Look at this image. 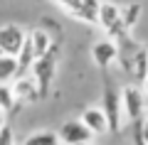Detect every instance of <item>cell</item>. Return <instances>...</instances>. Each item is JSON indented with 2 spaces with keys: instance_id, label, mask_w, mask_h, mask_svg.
I'll return each instance as SVG.
<instances>
[{
  "instance_id": "obj_1",
  "label": "cell",
  "mask_w": 148,
  "mask_h": 145,
  "mask_svg": "<svg viewBox=\"0 0 148 145\" xmlns=\"http://www.w3.org/2000/svg\"><path fill=\"white\" fill-rule=\"evenodd\" d=\"M121 108H123V118H126L128 125L146 116V91H143V86L128 84V86L121 88Z\"/></svg>"
},
{
  "instance_id": "obj_2",
  "label": "cell",
  "mask_w": 148,
  "mask_h": 145,
  "mask_svg": "<svg viewBox=\"0 0 148 145\" xmlns=\"http://www.w3.org/2000/svg\"><path fill=\"white\" fill-rule=\"evenodd\" d=\"M96 25L111 37H126V27H123V17H121V7L114 5V3H99V10H96Z\"/></svg>"
},
{
  "instance_id": "obj_3",
  "label": "cell",
  "mask_w": 148,
  "mask_h": 145,
  "mask_svg": "<svg viewBox=\"0 0 148 145\" xmlns=\"http://www.w3.org/2000/svg\"><path fill=\"white\" fill-rule=\"evenodd\" d=\"M54 71H57V59H54L52 52L42 54V57H35L30 67V74L35 79L37 88H40V96H47L49 86H52V79H54Z\"/></svg>"
},
{
  "instance_id": "obj_4",
  "label": "cell",
  "mask_w": 148,
  "mask_h": 145,
  "mask_svg": "<svg viewBox=\"0 0 148 145\" xmlns=\"http://www.w3.org/2000/svg\"><path fill=\"white\" fill-rule=\"evenodd\" d=\"M104 113H106V120H109V130L111 133H121L123 125H126V118H123V108H121V93L106 88L104 93Z\"/></svg>"
},
{
  "instance_id": "obj_5",
  "label": "cell",
  "mask_w": 148,
  "mask_h": 145,
  "mask_svg": "<svg viewBox=\"0 0 148 145\" xmlns=\"http://www.w3.org/2000/svg\"><path fill=\"white\" fill-rule=\"evenodd\" d=\"M54 3H59V5H62L67 12H72L74 17L96 25V10H99L101 0H54Z\"/></svg>"
},
{
  "instance_id": "obj_6",
  "label": "cell",
  "mask_w": 148,
  "mask_h": 145,
  "mask_svg": "<svg viewBox=\"0 0 148 145\" xmlns=\"http://www.w3.org/2000/svg\"><path fill=\"white\" fill-rule=\"evenodd\" d=\"M27 32L17 25H3L0 27V52L3 54H17Z\"/></svg>"
},
{
  "instance_id": "obj_7",
  "label": "cell",
  "mask_w": 148,
  "mask_h": 145,
  "mask_svg": "<svg viewBox=\"0 0 148 145\" xmlns=\"http://www.w3.org/2000/svg\"><path fill=\"white\" fill-rule=\"evenodd\" d=\"M57 133H59V140H62V143H91V138H94L91 130L82 123V118L64 120Z\"/></svg>"
},
{
  "instance_id": "obj_8",
  "label": "cell",
  "mask_w": 148,
  "mask_h": 145,
  "mask_svg": "<svg viewBox=\"0 0 148 145\" xmlns=\"http://www.w3.org/2000/svg\"><path fill=\"white\" fill-rule=\"evenodd\" d=\"M12 93H15L17 103H30V101L40 99V88H37L32 74H20L12 79Z\"/></svg>"
},
{
  "instance_id": "obj_9",
  "label": "cell",
  "mask_w": 148,
  "mask_h": 145,
  "mask_svg": "<svg viewBox=\"0 0 148 145\" xmlns=\"http://www.w3.org/2000/svg\"><path fill=\"white\" fill-rule=\"evenodd\" d=\"M91 59H94L96 67L106 69L119 59V42L114 39H99L94 47H91Z\"/></svg>"
},
{
  "instance_id": "obj_10",
  "label": "cell",
  "mask_w": 148,
  "mask_h": 145,
  "mask_svg": "<svg viewBox=\"0 0 148 145\" xmlns=\"http://www.w3.org/2000/svg\"><path fill=\"white\" fill-rule=\"evenodd\" d=\"M82 123L91 130V135H106L109 133V120H106L104 108H96V106H89L82 113Z\"/></svg>"
},
{
  "instance_id": "obj_11",
  "label": "cell",
  "mask_w": 148,
  "mask_h": 145,
  "mask_svg": "<svg viewBox=\"0 0 148 145\" xmlns=\"http://www.w3.org/2000/svg\"><path fill=\"white\" fill-rule=\"evenodd\" d=\"M126 57V54H123ZM126 69H131L133 81L141 86L148 76V49H136L131 57H126Z\"/></svg>"
},
{
  "instance_id": "obj_12",
  "label": "cell",
  "mask_w": 148,
  "mask_h": 145,
  "mask_svg": "<svg viewBox=\"0 0 148 145\" xmlns=\"http://www.w3.org/2000/svg\"><path fill=\"white\" fill-rule=\"evenodd\" d=\"M15 59H17V76H20V74H30V67H32V62H35V49H32L30 37H25L20 52L15 54Z\"/></svg>"
},
{
  "instance_id": "obj_13",
  "label": "cell",
  "mask_w": 148,
  "mask_h": 145,
  "mask_svg": "<svg viewBox=\"0 0 148 145\" xmlns=\"http://www.w3.org/2000/svg\"><path fill=\"white\" fill-rule=\"evenodd\" d=\"M22 145H62V140L57 130H35L22 140Z\"/></svg>"
},
{
  "instance_id": "obj_14",
  "label": "cell",
  "mask_w": 148,
  "mask_h": 145,
  "mask_svg": "<svg viewBox=\"0 0 148 145\" xmlns=\"http://www.w3.org/2000/svg\"><path fill=\"white\" fill-rule=\"evenodd\" d=\"M32 42V49H35V57H42V54L52 52L54 44H52V37L47 35L45 30H32V35H27Z\"/></svg>"
},
{
  "instance_id": "obj_15",
  "label": "cell",
  "mask_w": 148,
  "mask_h": 145,
  "mask_svg": "<svg viewBox=\"0 0 148 145\" xmlns=\"http://www.w3.org/2000/svg\"><path fill=\"white\" fill-rule=\"evenodd\" d=\"M15 76H17L15 54H0V84H10Z\"/></svg>"
},
{
  "instance_id": "obj_16",
  "label": "cell",
  "mask_w": 148,
  "mask_h": 145,
  "mask_svg": "<svg viewBox=\"0 0 148 145\" xmlns=\"http://www.w3.org/2000/svg\"><path fill=\"white\" fill-rule=\"evenodd\" d=\"M121 17H123V27L131 30L138 22V17H141V3H131V5L121 7Z\"/></svg>"
},
{
  "instance_id": "obj_17",
  "label": "cell",
  "mask_w": 148,
  "mask_h": 145,
  "mask_svg": "<svg viewBox=\"0 0 148 145\" xmlns=\"http://www.w3.org/2000/svg\"><path fill=\"white\" fill-rule=\"evenodd\" d=\"M15 106H17V101H15V93H12V86L10 84H0V108L8 113Z\"/></svg>"
},
{
  "instance_id": "obj_18",
  "label": "cell",
  "mask_w": 148,
  "mask_h": 145,
  "mask_svg": "<svg viewBox=\"0 0 148 145\" xmlns=\"http://www.w3.org/2000/svg\"><path fill=\"white\" fill-rule=\"evenodd\" d=\"M131 128H133V143L136 145H148V125H146V120H133L131 123Z\"/></svg>"
},
{
  "instance_id": "obj_19",
  "label": "cell",
  "mask_w": 148,
  "mask_h": 145,
  "mask_svg": "<svg viewBox=\"0 0 148 145\" xmlns=\"http://www.w3.org/2000/svg\"><path fill=\"white\" fill-rule=\"evenodd\" d=\"M0 145H15V133L8 123L0 128Z\"/></svg>"
},
{
  "instance_id": "obj_20",
  "label": "cell",
  "mask_w": 148,
  "mask_h": 145,
  "mask_svg": "<svg viewBox=\"0 0 148 145\" xmlns=\"http://www.w3.org/2000/svg\"><path fill=\"white\" fill-rule=\"evenodd\" d=\"M3 125H5V111L0 108V128H3Z\"/></svg>"
},
{
  "instance_id": "obj_21",
  "label": "cell",
  "mask_w": 148,
  "mask_h": 145,
  "mask_svg": "<svg viewBox=\"0 0 148 145\" xmlns=\"http://www.w3.org/2000/svg\"><path fill=\"white\" fill-rule=\"evenodd\" d=\"M141 86H143V91H146V96H148V76H146V81H143Z\"/></svg>"
},
{
  "instance_id": "obj_22",
  "label": "cell",
  "mask_w": 148,
  "mask_h": 145,
  "mask_svg": "<svg viewBox=\"0 0 148 145\" xmlns=\"http://www.w3.org/2000/svg\"><path fill=\"white\" fill-rule=\"evenodd\" d=\"M62 145H89V143H62Z\"/></svg>"
},
{
  "instance_id": "obj_23",
  "label": "cell",
  "mask_w": 148,
  "mask_h": 145,
  "mask_svg": "<svg viewBox=\"0 0 148 145\" xmlns=\"http://www.w3.org/2000/svg\"><path fill=\"white\" fill-rule=\"evenodd\" d=\"M143 120H146V125H148V113H146V116H143Z\"/></svg>"
},
{
  "instance_id": "obj_24",
  "label": "cell",
  "mask_w": 148,
  "mask_h": 145,
  "mask_svg": "<svg viewBox=\"0 0 148 145\" xmlns=\"http://www.w3.org/2000/svg\"><path fill=\"white\" fill-rule=\"evenodd\" d=\"M0 54H3V52H0Z\"/></svg>"
}]
</instances>
